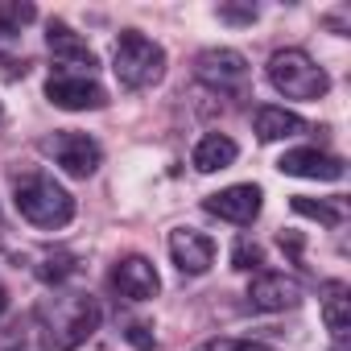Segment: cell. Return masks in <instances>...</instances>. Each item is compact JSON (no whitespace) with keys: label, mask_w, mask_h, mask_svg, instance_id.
Masks as SVG:
<instances>
[{"label":"cell","mask_w":351,"mask_h":351,"mask_svg":"<svg viewBox=\"0 0 351 351\" xmlns=\"http://www.w3.org/2000/svg\"><path fill=\"white\" fill-rule=\"evenodd\" d=\"M289 207H293L298 215H306V219H318V223H326V228H339V223H343V211H339V207H330V203H322V199L293 195V199H289Z\"/></svg>","instance_id":"cell-17"},{"label":"cell","mask_w":351,"mask_h":351,"mask_svg":"<svg viewBox=\"0 0 351 351\" xmlns=\"http://www.w3.org/2000/svg\"><path fill=\"white\" fill-rule=\"evenodd\" d=\"M46 46H50L54 62L71 66V75H91V71H95V50H91V46H87L66 21H50V29H46Z\"/></svg>","instance_id":"cell-12"},{"label":"cell","mask_w":351,"mask_h":351,"mask_svg":"<svg viewBox=\"0 0 351 351\" xmlns=\"http://www.w3.org/2000/svg\"><path fill=\"white\" fill-rule=\"evenodd\" d=\"M42 330L50 351H75L83 347L99 326V302L91 293H58L42 306Z\"/></svg>","instance_id":"cell-1"},{"label":"cell","mask_w":351,"mask_h":351,"mask_svg":"<svg viewBox=\"0 0 351 351\" xmlns=\"http://www.w3.org/2000/svg\"><path fill=\"white\" fill-rule=\"evenodd\" d=\"M5 306H9V293H5V289H0V310H5Z\"/></svg>","instance_id":"cell-25"},{"label":"cell","mask_w":351,"mask_h":351,"mask_svg":"<svg viewBox=\"0 0 351 351\" xmlns=\"http://www.w3.org/2000/svg\"><path fill=\"white\" fill-rule=\"evenodd\" d=\"M124 339H128L136 351H153V347H157V339H153V330H149L145 322H124Z\"/></svg>","instance_id":"cell-21"},{"label":"cell","mask_w":351,"mask_h":351,"mask_svg":"<svg viewBox=\"0 0 351 351\" xmlns=\"http://www.w3.org/2000/svg\"><path fill=\"white\" fill-rule=\"evenodd\" d=\"M306 132V120L298 112H285V108H256V136L261 141H289V136H302Z\"/></svg>","instance_id":"cell-15"},{"label":"cell","mask_w":351,"mask_h":351,"mask_svg":"<svg viewBox=\"0 0 351 351\" xmlns=\"http://www.w3.org/2000/svg\"><path fill=\"white\" fill-rule=\"evenodd\" d=\"M203 207H207L215 219H228V223H240V228H248V223L261 215V186H252V182L228 186V191L211 195Z\"/></svg>","instance_id":"cell-13"},{"label":"cell","mask_w":351,"mask_h":351,"mask_svg":"<svg viewBox=\"0 0 351 351\" xmlns=\"http://www.w3.org/2000/svg\"><path fill=\"white\" fill-rule=\"evenodd\" d=\"M34 17H38V9H34V5H21V0L0 5V38H17Z\"/></svg>","instance_id":"cell-18"},{"label":"cell","mask_w":351,"mask_h":351,"mask_svg":"<svg viewBox=\"0 0 351 351\" xmlns=\"http://www.w3.org/2000/svg\"><path fill=\"white\" fill-rule=\"evenodd\" d=\"M277 244H281L285 252H293V256L302 252V236H298V232H281V236H277Z\"/></svg>","instance_id":"cell-24"},{"label":"cell","mask_w":351,"mask_h":351,"mask_svg":"<svg viewBox=\"0 0 351 351\" xmlns=\"http://www.w3.org/2000/svg\"><path fill=\"white\" fill-rule=\"evenodd\" d=\"M236 157H240V149H236V141L223 136V132H207V136H199V145H195V153H191V161H195L199 173L228 169Z\"/></svg>","instance_id":"cell-14"},{"label":"cell","mask_w":351,"mask_h":351,"mask_svg":"<svg viewBox=\"0 0 351 351\" xmlns=\"http://www.w3.org/2000/svg\"><path fill=\"white\" fill-rule=\"evenodd\" d=\"M169 256L186 277H203L215 265V240L195 228H178V232H169Z\"/></svg>","instance_id":"cell-9"},{"label":"cell","mask_w":351,"mask_h":351,"mask_svg":"<svg viewBox=\"0 0 351 351\" xmlns=\"http://www.w3.org/2000/svg\"><path fill=\"white\" fill-rule=\"evenodd\" d=\"M199 351H269V347H261L252 339H207Z\"/></svg>","instance_id":"cell-22"},{"label":"cell","mask_w":351,"mask_h":351,"mask_svg":"<svg viewBox=\"0 0 351 351\" xmlns=\"http://www.w3.org/2000/svg\"><path fill=\"white\" fill-rule=\"evenodd\" d=\"M13 203L17 211L34 223V228H66L75 219V199L66 186H58L50 173H17V182H13Z\"/></svg>","instance_id":"cell-2"},{"label":"cell","mask_w":351,"mask_h":351,"mask_svg":"<svg viewBox=\"0 0 351 351\" xmlns=\"http://www.w3.org/2000/svg\"><path fill=\"white\" fill-rule=\"evenodd\" d=\"M195 75H199V83H207L219 95H244V87H248V62L240 50H228V46L203 50L195 58Z\"/></svg>","instance_id":"cell-5"},{"label":"cell","mask_w":351,"mask_h":351,"mask_svg":"<svg viewBox=\"0 0 351 351\" xmlns=\"http://www.w3.org/2000/svg\"><path fill=\"white\" fill-rule=\"evenodd\" d=\"M269 83L285 99H322L330 91L326 71L306 54V50H277L269 58Z\"/></svg>","instance_id":"cell-4"},{"label":"cell","mask_w":351,"mask_h":351,"mask_svg":"<svg viewBox=\"0 0 351 351\" xmlns=\"http://www.w3.org/2000/svg\"><path fill=\"white\" fill-rule=\"evenodd\" d=\"M112 71H116V79H120L124 91H145V87L161 83V75H165V50L153 38H145L136 29H124L120 42H116V54H112Z\"/></svg>","instance_id":"cell-3"},{"label":"cell","mask_w":351,"mask_h":351,"mask_svg":"<svg viewBox=\"0 0 351 351\" xmlns=\"http://www.w3.org/2000/svg\"><path fill=\"white\" fill-rule=\"evenodd\" d=\"M219 17L232 21V25H252V21H256V5H223Z\"/></svg>","instance_id":"cell-23"},{"label":"cell","mask_w":351,"mask_h":351,"mask_svg":"<svg viewBox=\"0 0 351 351\" xmlns=\"http://www.w3.org/2000/svg\"><path fill=\"white\" fill-rule=\"evenodd\" d=\"M281 173H289V178H310V182H339L343 178V161L322 153V149H289L281 161H277Z\"/></svg>","instance_id":"cell-11"},{"label":"cell","mask_w":351,"mask_h":351,"mask_svg":"<svg viewBox=\"0 0 351 351\" xmlns=\"http://www.w3.org/2000/svg\"><path fill=\"white\" fill-rule=\"evenodd\" d=\"M46 99L62 112H95L108 104V91L91 79V75H71V71H54L46 79Z\"/></svg>","instance_id":"cell-6"},{"label":"cell","mask_w":351,"mask_h":351,"mask_svg":"<svg viewBox=\"0 0 351 351\" xmlns=\"http://www.w3.org/2000/svg\"><path fill=\"white\" fill-rule=\"evenodd\" d=\"M9 351H17V347H9Z\"/></svg>","instance_id":"cell-26"},{"label":"cell","mask_w":351,"mask_h":351,"mask_svg":"<svg viewBox=\"0 0 351 351\" xmlns=\"http://www.w3.org/2000/svg\"><path fill=\"white\" fill-rule=\"evenodd\" d=\"M261 261H265L261 244H252V240H236V248H232V269L252 273V269H261Z\"/></svg>","instance_id":"cell-19"},{"label":"cell","mask_w":351,"mask_h":351,"mask_svg":"<svg viewBox=\"0 0 351 351\" xmlns=\"http://www.w3.org/2000/svg\"><path fill=\"white\" fill-rule=\"evenodd\" d=\"M302 302V285L285 273H256L248 285V306L261 314H277V310H293Z\"/></svg>","instance_id":"cell-8"},{"label":"cell","mask_w":351,"mask_h":351,"mask_svg":"<svg viewBox=\"0 0 351 351\" xmlns=\"http://www.w3.org/2000/svg\"><path fill=\"white\" fill-rule=\"evenodd\" d=\"M75 269H79V265H75L71 256H50V261L38 269V277H42V281H50V285H58V281H66Z\"/></svg>","instance_id":"cell-20"},{"label":"cell","mask_w":351,"mask_h":351,"mask_svg":"<svg viewBox=\"0 0 351 351\" xmlns=\"http://www.w3.org/2000/svg\"><path fill=\"white\" fill-rule=\"evenodd\" d=\"M322 318H326V330L335 335L339 351H343V339L351 330V314H347V298H343V285H330V298L322 302Z\"/></svg>","instance_id":"cell-16"},{"label":"cell","mask_w":351,"mask_h":351,"mask_svg":"<svg viewBox=\"0 0 351 351\" xmlns=\"http://www.w3.org/2000/svg\"><path fill=\"white\" fill-rule=\"evenodd\" d=\"M46 149L54 153V161L71 173V178H91V173L99 169V161H104L99 141H95V136H87V132H75V128L54 132V136L46 141Z\"/></svg>","instance_id":"cell-7"},{"label":"cell","mask_w":351,"mask_h":351,"mask_svg":"<svg viewBox=\"0 0 351 351\" xmlns=\"http://www.w3.org/2000/svg\"><path fill=\"white\" fill-rule=\"evenodd\" d=\"M112 289H116L120 298H128V302H149V298H157L161 277H157L153 261H145V256H124V261H116V269H112Z\"/></svg>","instance_id":"cell-10"}]
</instances>
